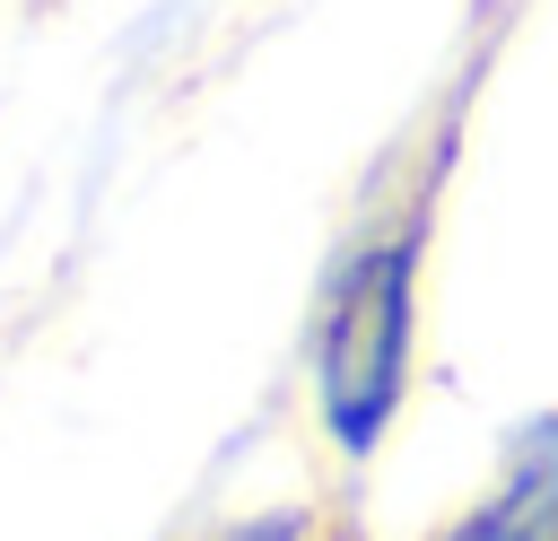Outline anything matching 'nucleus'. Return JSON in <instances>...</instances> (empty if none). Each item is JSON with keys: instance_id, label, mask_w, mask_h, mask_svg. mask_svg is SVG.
Segmentation results:
<instances>
[{"instance_id": "obj_2", "label": "nucleus", "mask_w": 558, "mask_h": 541, "mask_svg": "<svg viewBox=\"0 0 558 541\" xmlns=\"http://www.w3.org/2000/svg\"><path fill=\"white\" fill-rule=\"evenodd\" d=\"M427 541H558V410L532 419L506 445L497 480L462 515H445Z\"/></svg>"}, {"instance_id": "obj_3", "label": "nucleus", "mask_w": 558, "mask_h": 541, "mask_svg": "<svg viewBox=\"0 0 558 541\" xmlns=\"http://www.w3.org/2000/svg\"><path fill=\"white\" fill-rule=\"evenodd\" d=\"M296 532H305V515H253V524H235L218 541H296Z\"/></svg>"}, {"instance_id": "obj_1", "label": "nucleus", "mask_w": 558, "mask_h": 541, "mask_svg": "<svg viewBox=\"0 0 558 541\" xmlns=\"http://www.w3.org/2000/svg\"><path fill=\"white\" fill-rule=\"evenodd\" d=\"M427 218H436V183L401 192L384 218L357 227V244L331 262L323 297H314V428L340 462L384 454V436L401 428L410 375H418V270H427Z\"/></svg>"}]
</instances>
